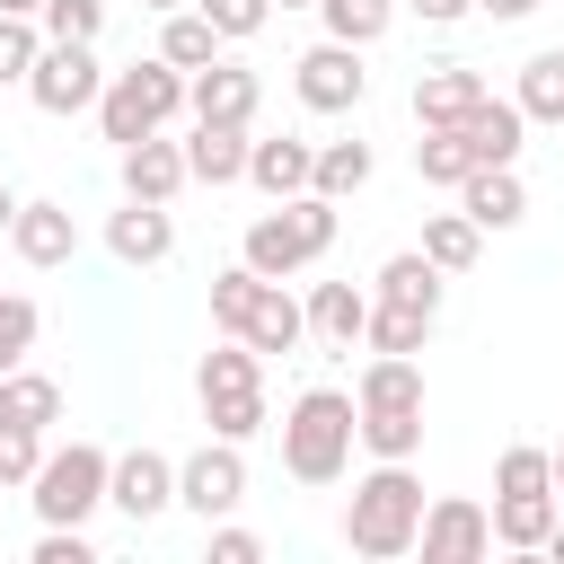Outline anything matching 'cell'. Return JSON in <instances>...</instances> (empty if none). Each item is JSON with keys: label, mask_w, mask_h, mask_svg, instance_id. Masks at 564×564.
<instances>
[{"label": "cell", "mask_w": 564, "mask_h": 564, "mask_svg": "<svg viewBox=\"0 0 564 564\" xmlns=\"http://www.w3.org/2000/svg\"><path fill=\"white\" fill-rule=\"evenodd\" d=\"M414 529H423L414 458H370V476H352V502H344V546L370 564H397V555H414Z\"/></svg>", "instance_id": "obj_1"}, {"label": "cell", "mask_w": 564, "mask_h": 564, "mask_svg": "<svg viewBox=\"0 0 564 564\" xmlns=\"http://www.w3.org/2000/svg\"><path fill=\"white\" fill-rule=\"evenodd\" d=\"M352 432L370 458H414L423 449V361L414 352H370L352 379Z\"/></svg>", "instance_id": "obj_2"}, {"label": "cell", "mask_w": 564, "mask_h": 564, "mask_svg": "<svg viewBox=\"0 0 564 564\" xmlns=\"http://www.w3.org/2000/svg\"><path fill=\"white\" fill-rule=\"evenodd\" d=\"M335 229H344V212H335V194H282L273 212H256L247 220V247H238V264H256L264 282H291L300 264H317L326 247H335Z\"/></svg>", "instance_id": "obj_3"}, {"label": "cell", "mask_w": 564, "mask_h": 564, "mask_svg": "<svg viewBox=\"0 0 564 564\" xmlns=\"http://www.w3.org/2000/svg\"><path fill=\"white\" fill-rule=\"evenodd\" d=\"M352 449H361V432H352V388H300L291 414H282V467H291V485H335V476H352Z\"/></svg>", "instance_id": "obj_4"}, {"label": "cell", "mask_w": 564, "mask_h": 564, "mask_svg": "<svg viewBox=\"0 0 564 564\" xmlns=\"http://www.w3.org/2000/svg\"><path fill=\"white\" fill-rule=\"evenodd\" d=\"M212 326L220 335H247L256 352H300L308 344V308L282 282H264L256 264H220L212 273Z\"/></svg>", "instance_id": "obj_5"}, {"label": "cell", "mask_w": 564, "mask_h": 564, "mask_svg": "<svg viewBox=\"0 0 564 564\" xmlns=\"http://www.w3.org/2000/svg\"><path fill=\"white\" fill-rule=\"evenodd\" d=\"M194 397H203V423H212V441H256L264 432V352L247 344V335H220L212 352H203V370H194Z\"/></svg>", "instance_id": "obj_6"}, {"label": "cell", "mask_w": 564, "mask_h": 564, "mask_svg": "<svg viewBox=\"0 0 564 564\" xmlns=\"http://www.w3.org/2000/svg\"><path fill=\"white\" fill-rule=\"evenodd\" d=\"M97 132L123 150V141H141V132H167L176 115H185V70L176 62H132V70H106V88H97Z\"/></svg>", "instance_id": "obj_7"}, {"label": "cell", "mask_w": 564, "mask_h": 564, "mask_svg": "<svg viewBox=\"0 0 564 564\" xmlns=\"http://www.w3.org/2000/svg\"><path fill=\"white\" fill-rule=\"evenodd\" d=\"M106 449L97 441H62V449H44L35 458V476H26V502H35V520L44 529H88V511H106Z\"/></svg>", "instance_id": "obj_8"}, {"label": "cell", "mask_w": 564, "mask_h": 564, "mask_svg": "<svg viewBox=\"0 0 564 564\" xmlns=\"http://www.w3.org/2000/svg\"><path fill=\"white\" fill-rule=\"evenodd\" d=\"M291 88H300V106L308 115H352L361 97H370V62H361V44H308L300 62H291Z\"/></svg>", "instance_id": "obj_9"}, {"label": "cell", "mask_w": 564, "mask_h": 564, "mask_svg": "<svg viewBox=\"0 0 564 564\" xmlns=\"http://www.w3.org/2000/svg\"><path fill=\"white\" fill-rule=\"evenodd\" d=\"M176 502L212 529V520H229L238 502H247V458H238V441H203L194 458H176Z\"/></svg>", "instance_id": "obj_10"}, {"label": "cell", "mask_w": 564, "mask_h": 564, "mask_svg": "<svg viewBox=\"0 0 564 564\" xmlns=\"http://www.w3.org/2000/svg\"><path fill=\"white\" fill-rule=\"evenodd\" d=\"M97 88H106L97 44H44V53H35V70H26V97H35L44 115H88V106H97Z\"/></svg>", "instance_id": "obj_11"}, {"label": "cell", "mask_w": 564, "mask_h": 564, "mask_svg": "<svg viewBox=\"0 0 564 564\" xmlns=\"http://www.w3.org/2000/svg\"><path fill=\"white\" fill-rule=\"evenodd\" d=\"M414 546H423V564H476V555H494V511L467 494H441V502H423Z\"/></svg>", "instance_id": "obj_12"}, {"label": "cell", "mask_w": 564, "mask_h": 564, "mask_svg": "<svg viewBox=\"0 0 564 564\" xmlns=\"http://www.w3.org/2000/svg\"><path fill=\"white\" fill-rule=\"evenodd\" d=\"M256 97H264V79L247 70V62H203V70H185V115L194 123H256Z\"/></svg>", "instance_id": "obj_13"}, {"label": "cell", "mask_w": 564, "mask_h": 564, "mask_svg": "<svg viewBox=\"0 0 564 564\" xmlns=\"http://www.w3.org/2000/svg\"><path fill=\"white\" fill-rule=\"evenodd\" d=\"M106 502L141 529V520H159L167 502H176V458L167 449H123L115 467H106Z\"/></svg>", "instance_id": "obj_14"}, {"label": "cell", "mask_w": 564, "mask_h": 564, "mask_svg": "<svg viewBox=\"0 0 564 564\" xmlns=\"http://www.w3.org/2000/svg\"><path fill=\"white\" fill-rule=\"evenodd\" d=\"M449 132L467 141V159H476V167H520V141H529V115H520L511 97H494V88H485V97H476V106H467V115H458Z\"/></svg>", "instance_id": "obj_15"}, {"label": "cell", "mask_w": 564, "mask_h": 564, "mask_svg": "<svg viewBox=\"0 0 564 564\" xmlns=\"http://www.w3.org/2000/svg\"><path fill=\"white\" fill-rule=\"evenodd\" d=\"M194 176H185V141H167V132H141V141H123V194L132 203H176Z\"/></svg>", "instance_id": "obj_16"}, {"label": "cell", "mask_w": 564, "mask_h": 564, "mask_svg": "<svg viewBox=\"0 0 564 564\" xmlns=\"http://www.w3.org/2000/svg\"><path fill=\"white\" fill-rule=\"evenodd\" d=\"M9 247H18V264H35V273L70 264V256H79V220H70V203H18Z\"/></svg>", "instance_id": "obj_17"}, {"label": "cell", "mask_w": 564, "mask_h": 564, "mask_svg": "<svg viewBox=\"0 0 564 564\" xmlns=\"http://www.w3.org/2000/svg\"><path fill=\"white\" fill-rule=\"evenodd\" d=\"M308 167H317V141H300V132H273V141H256V132H247V185H256L264 203H282V194H308Z\"/></svg>", "instance_id": "obj_18"}, {"label": "cell", "mask_w": 564, "mask_h": 564, "mask_svg": "<svg viewBox=\"0 0 564 564\" xmlns=\"http://www.w3.org/2000/svg\"><path fill=\"white\" fill-rule=\"evenodd\" d=\"M458 212H467L476 229H520V220H529L520 167H467V176H458Z\"/></svg>", "instance_id": "obj_19"}, {"label": "cell", "mask_w": 564, "mask_h": 564, "mask_svg": "<svg viewBox=\"0 0 564 564\" xmlns=\"http://www.w3.org/2000/svg\"><path fill=\"white\" fill-rule=\"evenodd\" d=\"M106 247H115V264H167V256H176L167 203H132V194H123V212L106 220Z\"/></svg>", "instance_id": "obj_20"}, {"label": "cell", "mask_w": 564, "mask_h": 564, "mask_svg": "<svg viewBox=\"0 0 564 564\" xmlns=\"http://www.w3.org/2000/svg\"><path fill=\"white\" fill-rule=\"evenodd\" d=\"M308 335L326 344V352H352L361 344V326H370V291H352V282H308Z\"/></svg>", "instance_id": "obj_21"}, {"label": "cell", "mask_w": 564, "mask_h": 564, "mask_svg": "<svg viewBox=\"0 0 564 564\" xmlns=\"http://www.w3.org/2000/svg\"><path fill=\"white\" fill-rule=\"evenodd\" d=\"M185 176L194 185H247V123H194L185 132Z\"/></svg>", "instance_id": "obj_22"}, {"label": "cell", "mask_w": 564, "mask_h": 564, "mask_svg": "<svg viewBox=\"0 0 564 564\" xmlns=\"http://www.w3.org/2000/svg\"><path fill=\"white\" fill-rule=\"evenodd\" d=\"M476 97H485V70H467V62H432V70L414 79V123H423V132H432V123H458Z\"/></svg>", "instance_id": "obj_23"}, {"label": "cell", "mask_w": 564, "mask_h": 564, "mask_svg": "<svg viewBox=\"0 0 564 564\" xmlns=\"http://www.w3.org/2000/svg\"><path fill=\"white\" fill-rule=\"evenodd\" d=\"M441 282H449V273H441L423 247H405V256H388V264L370 273V300H405V308H432V317H441Z\"/></svg>", "instance_id": "obj_24"}, {"label": "cell", "mask_w": 564, "mask_h": 564, "mask_svg": "<svg viewBox=\"0 0 564 564\" xmlns=\"http://www.w3.org/2000/svg\"><path fill=\"white\" fill-rule=\"evenodd\" d=\"M555 494H494V546H511V555H538L546 546V529H555Z\"/></svg>", "instance_id": "obj_25"}, {"label": "cell", "mask_w": 564, "mask_h": 564, "mask_svg": "<svg viewBox=\"0 0 564 564\" xmlns=\"http://www.w3.org/2000/svg\"><path fill=\"white\" fill-rule=\"evenodd\" d=\"M0 423H26V432H53L62 423V379H44V370H0Z\"/></svg>", "instance_id": "obj_26"}, {"label": "cell", "mask_w": 564, "mask_h": 564, "mask_svg": "<svg viewBox=\"0 0 564 564\" xmlns=\"http://www.w3.org/2000/svg\"><path fill=\"white\" fill-rule=\"evenodd\" d=\"M511 106H520L529 123H564V44H546V53H529V62H520Z\"/></svg>", "instance_id": "obj_27"}, {"label": "cell", "mask_w": 564, "mask_h": 564, "mask_svg": "<svg viewBox=\"0 0 564 564\" xmlns=\"http://www.w3.org/2000/svg\"><path fill=\"white\" fill-rule=\"evenodd\" d=\"M159 62H176V70L220 62V26H212L203 9H167V18H159Z\"/></svg>", "instance_id": "obj_28"}, {"label": "cell", "mask_w": 564, "mask_h": 564, "mask_svg": "<svg viewBox=\"0 0 564 564\" xmlns=\"http://www.w3.org/2000/svg\"><path fill=\"white\" fill-rule=\"evenodd\" d=\"M423 344H432V308H405V300H370L361 352H423Z\"/></svg>", "instance_id": "obj_29"}, {"label": "cell", "mask_w": 564, "mask_h": 564, "mask_svg": "<svg viewBox=\"0 0 564 564\" xmlns=\"http://www.w3.org/2000/svg\"><path fill=\"white\" fill-rule=\"evenodd\" d=\"M370 167H379V159H370V141H317V167H308V185L344 203V194H361V185H370Z\"/></svg>", "instance_id": "obj_30"}, {"label": "cell", "mask_w": 564, "mask_h": 564, "mask_svg": "<svg viewBox=\"0 0 564 564\" xmlns=\"http://www.w3.org/2000/svg\"><path fill=\"white\" fill-rule=\"evenodd\" d=\"M423 256H432L441 273H467V264L485 256V229H476L467 212H432V220H423Z\"/></svg>", "instance_id": "obj_31"}, {"label": "cell", "mask_w": 564, "mask_h": 564, "mask_svg": "<svg viewBox=\"0 0 564 564\" xmlns=\"http://www.w3.org/2000/svg\"><path fill=\"white\" fill-rule=\"evenodd\" d=\"M317 18H326L335 44H361V53H370V44L397 26V0H317Z\"/></svg>", "instance_id": "obj_32"}, {"label": "cell", "mask_w": 564, "mask_h": 564, "mask_svg": "<svg viewBox=\"0 0 564 564\" xmlns=\"http://www.w3.org/2000/svg\"><path fill=\"white\" fill-rule=\"evenodd\" d=\"M467 167H476V159H467V141H458L449 123H432V132L414 141V176H423V185H449V194H458Z\"/></svg>", "instance_id": "obj_33"}, {"label": "cell", "mask_w": 564, "mask_h": 564, "mask_svg": "<svg viewBox=\"0 0 564 564\" xmlns=\"http://www.w3.org/2000/svg\"><path fill=\"white\" fill-rule=\"evenodd\" d=\"M35 26H44V44H97L106 35V0H44Z\"/></svg>", "instance_id": "obj_34"}, {"label": "cell", "mask_w": 564, "mask_h": 564, "mask_svg": "<svg viewBox=\"0 0 564 564\" xmlns=\"http://www.w3.org/2000/svg\"><path fill=\"white\" fill-rule=\"evenodd\" d=\"M494 494H555V458L538 441H511L502 467H494Z\"/></svg>", "instance_id": "obj_35"}, {"label": "cell", "mask_w": 564, "mask_h": 564, "mask_svg": "<svg viewBox=\"0 0 564 564\" xmlns=\"http://www.w3.org/2000/svg\"><path fill=\"white\" fill-rule=\"evenodd\" d=\"M35 335H44V308L26 291H0V370H18L35 352Z\"/></svg>", "instance_id": "obj_36"}, {"label": "cell", "mask_w": 564, "mask_h": 564, "mask_svg": "<svg viewBox=\"0 0 564 564\" xmlns=\"http://www.w3.org/2000/svg\"><path fill=\"white\" fill-rule=\"evenodd\" d=\"M35 53H44V26L35 18H0V88H26Z\"/></svg>", "instance_id": "obj_37"}, {"label": "cell", "mask_w": 564, "mask_h": 564, "mask_svg": "<svg viewBox=\"0 0 564 564\" xmlns=\"http://www.w3.org/2000/svg\"><path fill=\"white\" fill-rule=\"evenodd\" d=\"M194 9H203V18L220 26V44H247V35H256V26L273 18V0H194Z\"/></svg>", "instance_id": "obj_38"}, {"label": "cell", "mask_w": 564, "mask_h": 564, "mask_svg": "<svg viewBox=\"0 0 564 564\" xmlns=\"http://www.w3.org/2000/svg\"><path fill=\"white\" fill-rule=\"evenodd\" d=\"M35 458H44V432L0 423V485H26V476H35Z\"/></svg>", "instance_id": "obj_39"}, {"label": "cell", "mask_w": 564, "mask_h": 564, "mask_svg": "<svg viewBox=\"0 0 564 564\" xmlns=\"http://www.w3.org/2000/svg\"><path fill=\"white\" fill-rule=\"evenodd\" d=\"M35 564H97V546H88V529L70 520V529H44V538H35Z\"/></svg>", "instance_id": "obj_40"}, {"label": "cell", "mask_w": 564, "mask_h": 564, "mask_svg": "<svg viewBox=\"0 0 564 564\" xmlns=\"http://www.w3.org/2000/svg\"><path fill=\"white\" fill-rule=\"evenodd\" d=\"M256 555H264V538H256V529H229V520L212 529V564H256Z\"/></svg>", "instance_id": "obj_41"}, {"label": "cell", "mask_w": 564, "mask_h": 564, "mask_svg": "<svg viewBox=\"0 0 564 564\" xmlns=\"http://www.w3.org/2000/svg\"><path fill=\"white\" fill-rule=\"evenodd\" d=\"M405 9H414V18H423V26H458V18H467V9H476V0H405Z\"/></svg>", "instance_id": "obj_42"}, {"label": "cell", "mask_w": 564, "mask_h": 564, "mask_svg": "<svg viewBox=\"0 0 564 564\" xmlns=\"http://www.w3.org/2000/svg\"><path fill=\"white\" fill-rule=\"evenodd\" d=\"M476 9H485V18H502V26H520V18H538L546 0H476Z\"/></svg>", "instance_id": "obj_43"}, {"label": "cell", "mask_w": 564, "mask_h": 564, "mask_svg": "<svg viewBox=\"0 0 564 564\" xmlns=\"http://www.w3.org/2000/svg\"><path fill=\"white\" fill-rule=\"evenodd\" d=\"M538 555H555V564H564V511H555V529H546V546H538Z\"/></svg>", "instance_id": "obj_44"}, {"label": "cell", "mask_w": 564, "mask_h": 564, "mask_svg": "<svg viewBox=\"0 0 564 564\" xmlns=\"http://www.w3.org/2000/svg\"><path fill=\"white\" fill-rule=\"evenodd\" d=\"M35 9H44V0H0V18H35Z\"/></svg>", "instance_id": "obj_45"}, {"label": "cell", "mask_w": 564, "mask_h": 564, "mask_svg": "<svg viewBox=\"0 0 564 564\" xmlns=\"http://www.w3.org/2000/svg\"><path fill=\"white\" fill-rule=\"evenodd\" d=\"M9 220H18V194H9V185H0V238H9Z\"/></svg>", "instance_id": "obj_46"}, {"label": "cell", "mask_w": 564, "mask_h": 564, "mask_svg": "<svg viewBox=\"0 0 564 564\" xmlns=\"http://www.w3.org/2000/svg\"><path fill=\"white\" fill-rule=\"evenodd\" d=\"M546 458H555V502H564V441H555V449H546Z\"/></svg>", "instance_id": "obj_47"}, {"label": "cell", "mask_w": 564, "mask_h": 564, "mask_svg": "<svg viewBox=\"0 0 564 564\" xmlns=\"http://www.w3.org/2000/svg\"><path fill=\"white\" fill-rule=\"evenodd\" d=\"M141 9H159V18H167V9H194V0H141Z\"/></svg>", "instance_id": "obj_48"}]
</instances>
